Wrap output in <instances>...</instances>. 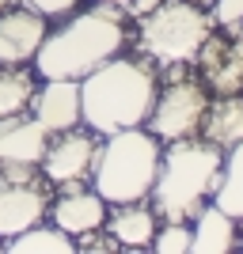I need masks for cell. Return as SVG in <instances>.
<instances>
[{
	"label": "cell",
	"mask_w": 243,
	"mask_h": 254,
	"mask_svg": "<svg viewBox=\"0 0 243 254\" xmlns=\"http://www.w3.org/2000/svg\"><path fill=\"white\" fill-rule=\"evenodd\" d=\"M205 106H209V91L201 80L194 76H179L171 80L163 91H156V103L148 110V133L156 140H186L198 137L201 118H205Z\"/></svg>",
	"instance_id": "cell-6"
},
{
	"label": "cell",
	"mask_w": 243,
	"mask_h": 254,
	"mask_svg": "<svg viewBox=\"0 0 243 254\" xmlns=\"http://www.w3.org/2000/svg\"><path fill=\"white\" fill-rule=\"evenodd\" d=\"M156 103V68L137 57H110L80 76V122L106 137L118 129L145 126Z\"/></svg>",
	"instance_id": "cell-2"
},
{
	"label": "cell",
	"mask_w": 243,
	"mask_h": 254,
	"mask_svg": "<svg viewBox=\"0 0 243 254\" xmlns=\"http://www.w3.org/2000/svg\"><path fill=\"white\" fill-rule=\"evenodd\" d=\"M152 251L156 254H186L190 251V224L186 220H163L152 235Z\"/></svg>",
	"instance_id": "cell-20"
},
{
	"label": "cell",
	"mask_w": 243,
	"mask_h": 254,
	"mask_svg": "<svg viewBox=\"0 0 243 254\" xmlns=\"http://www.w3.org/2000/svg\"><path fill=\"white\" fill-rule=\"evenodd\" d=\"M99 4H118V8H126L129 0H99Z\"/></svg>",
	"instance_id": "cell-24"
},
{
	"label": "cell",
	"mask_w": 243,
	"mask_h": 254,
	"mask_svg": "<svg viewBox=\"0 0 243 254\" xmlns=\"http://www.w3.org/2000/svg\"><path fill=\"white\" fill-rule=\"evenodd\" d=\"M224 152L209 140L186 137L171 140L167 152H160V171L152 182V209L160 220H194V212L213 197L221 182Z\"/></svg>",
	"instance_id": "cell-3"
},
{
	"label": "cell",
	"mask_w": 243,
	"mask_h": 254,
	"mask_svg": "<svg viewBox=\"0 0 243 254\" xmlns=\"http://www.w3.org/2000/svg\"><path fill=\"white\" fill-rule=\"evenodd\" d=\"M19 4L38 11V15H46V19H65V15H73L80 8V0H19Z\"/></svg>",
	"instance_id": "cell-21"
},
{
	"label": "cell",
	"mask_w": 243,
	"mask_h": 254,
	"mask_svg": "<svg viewBox=\"0 0 243 254\" xmlns=\"http://www.w3.org/2000/svg\"><path fill=\"white\" fill-rule=\"evenodd\" d=\"M240 247H243V239H240Z\"/></svg>",
	"instance_id": "cell-27"
},
{
	"label": "cell",
	"mask_w": 243,
	"mask_h": 254,
	"mask_svg": "<svg viewBox=\"0 0 243 254\" xmlns=\"http://www.w3.org/2000/svg\"><path fill=\"white\" fill-rule=\"evenodd\" d=\"M217 19L205 0H160L152 11L137 15V42L160 68H179L198 57Z\"/></svg>",
	"instance_id": "cell-5"
},
{
	"label": "cell",
	"mask_w": 243,
	"mask_h": 254,
	"mask_svg": "<svg viewBox=\"0 0 243 254\" xmlns=\"http://www.w3.org/2000/svg\"><path fill=\"white\" fill-rule=\"evenodd\" d=\"M126 46V8L118 4H95L73 19L46 31L42 46L34 53V68L42 80H80L103 61L118 57Z\"/></svg>",
	"instance_id": "cell-1"
},
{
	"label": "cell",
	"mask_w": 243,
	"mask_h": 254,
	"mask_svg": "<svg viewBox=\"0 0 243 254\" xmlns=\"http://www.w3.org/2000/svg\"><path fill=\"white\" fill-rule=\"evenodd\" d=\"M198 72H201V84L209 95H236L243 91V27L236 31H217L201 42L198 50Z\"/></svg>",
	"instance_id": "cell-7"
},
{
	"label": "cell",
	"mask_w": 243,
	"mask_h": 254,
	"mask_svg": "<svg viewBox=\"0 0 243 254\" xmlns=\"http://www.w3.org/2000/svg\"><path fill=\"white\" fill-rule=\"evenodd\" d=\"M31 110L50 133L80 126V80H46L34 91Z\"/></svg>",
	"instance_id": "cell-13"
},
{
	"label": "cell",
	"mask_w": 243,
	"mask_h": 254,
	"mask_svg": "<svg viewBox=\"0 0 243 254\" xmlns=\"http://www.w3.org/2000/svg\"><path fill=\"white\" fill-rule=\"evenodd\" d=\"M46 15L31 8H8L0 11V64H27L46 38Z\"/></svg>",
	"instance_id": "cell-10"
},
{
	"label": "cell",
	"mask_w": 243,
	"mask_h": 254,
	"mask_svg": "<svg viewBox=\"0 0 243 254\" xmlns=\"http://www.w3.org/2000/svg\"><path fill=\"white\" fill-rule=\"evenodd\" d=\"M198 133H201V140L217 144L221 152L236 148V144L243 140V95H240V91H236V95H217V99H209Z\"/></svg>",
	"instance_id": "cell-16"
},
{
	"label": "cell",
	"mask_w": 243,
	"mask_h": 254,
	"mask_svg": "<svg viewBox=\"0 0 243 254\" xmlns=\"http://www.w3.org/2000/svg\"><path fill=\"white\" fill-rule=\"evenodd\" d=\"M0 251H4V239H0Z\"/></svg>",
	"instance_id": "cell-26"
},
{
	"label": "cell",
	"mask_w": 243,
	"mask_h": 254,
	"mask_svg": "<svg viewBox=\"0 0 243 254\" xmlns=\"http://www.w3.org/2000/svg\"><path fill=\"white\" fill-rule=\"evenodd\" d=\"M160 171V140L148 129H118L106 133V140L95 152L91 182L95 193L106 205H126V201H145Z\"/></svg>",
	"instance_id": "cell-4"
},
{
	"label": "cell",
	"mask_w": 243,
	"mask_h": 254,
	"mask_svg": "<svg viewBox=\"0 0 243 254\" xmlns=\"http://www.w3.org/2000/svg\"><path fill=\"white\" fill-rule=\"evenodd\" d=\"M213 205L224 209L228 216H236V220H243V140L224 152V167H221V182L213 190Z\"/></svg>",
	"instance_id": "cell-17"
},
{
	"label": "cell",
	"mask_w": 243,
	"mask_h": 254,
	"mask_svg": "<svg viewBox=\"0 0 243 254\" xmlns=\"http://www.w3.org/2000/svg\"><path fill=\"white\" fill-rule=\"evenodd\" d=\"M11 4H15V0H0V11H8V8H11Z\"/></svg>",
	"instance_id": "cell-25"
},
{
	"label": "cell",
	"mask_w": 243,
	"mask_h": 254,
	"mask_svg": "<svg viewBox=\"0 0 243 254\" xmlns=\"http://www.w3.org/2000/svg\"><path fill=\"white\" fill-rule=\"evenodd\" d=\"M50 212L42 190H34L31 182H0V235H19L34 224H42Z\"/></svg>",
	"instance_id": "cell-12"
},
{
	"label": "cell",
	"mask_w": 243,
	"mask_h": 254,
	"mask_svg": "<svg viewBox=\"0 0 243 254\" xmlns=\"http://www.w3.org/2000/svg\"><path fill=\"white\" fill-rule=\"evenodd\" d=\"M160 0H129L126 4V15H145V11H152Z\"/></svg>",
	"instance_id": "cell-23"
},
{
	"label": "cell",
	"mask_w": 243,
	"mask_h": 254,
	"mask_svg": "<svg viewBox=\"0 0 243 254\" xmlns=\"http://www.w3.org/2000/svg\"><path fill=\"white\" fill-rule=\"evenodd\" d=\"M50 144V129L38 118L11 114L0 118V167H38Z\"/></svg>",
	"instance_id": "cell-9"
},
{
	"label": "cell",
	"mask_w": 243,
	"mask_h": 254,
	"mask_svg": "<svg viewBox=\"0 0 243 254\" xmlns=\"http://www.w3.org/2000/svg\"><path fill=\"white\" fill-rule=\"evenodd\" d=\"M50 216L61 232L84 235V232H95V228L106 224V201L95 190H84V186L76 182V186H65V190L57 193V201L50 205Z\"/></svg>",
	"instance_id": "cell-11"
},
{
	"label": "cell",
	"mask_w": 243,
	"mask_h": 254,
	"mask_svg": "<svg viewBox=\"0 0 243 254\" xmlns=\"http://www.w3.org/2000/svg\"><path fill=\"white\" fill-rule=\"evenodd\" d=\"M95 152L99 140L91 129H61V133H50V144H46L42 156V175L53 186H76V182L91 179V167H95Z\"/></svg>",
	"instance_id": "cell-8"
},
{
	"label": "cell",
	"mask_w": 243,
	"mask_h": 254,
	"mask_svg": "<svg viewBox=\"0 0 243 254\" xmlns=\"http://www.w3.org/2000/svg\"><path fill=\"white\" fill-rule=\"evenodd\" d=\"M240 247V220L217 205H201L190 220V251L194 254H232Z\"/></svg>",
	"instance_id": "cell-14"
},
{
	"label": "cell",
	"mask_w": 243,
	"mask_h": 254,
	"mask_svg": "<svg viewBox=\"0 0 243 254\" xmlns=\"http://www.w3.org/2000/svg\"><path fill=\"white\" fill-rule=\"evenodd\" d=\"M4 251H11V254H73L76 239L69 232H61L57 224H53V228L34 224V228H27V232L11 235Z\"/></svg>",
	"instance_id": "cell-18"
},
{
	"label": "cell",
	"mask_w": 243,
	"mask_h": 254,
	"mask_svg": "<svg viewBox=\"0 0 243 254\" xmlns=\"http://www.w3.org/2000/svg\"><path fill=\"white\" fill-rule=\"evenodd\" d=\"M213 19H217V27H224V31L243 27V0H217V4H213Z\"/></svg>",
	"instance_id": "cell-22"
},
{
	"label": "cell",
	"mask_w": 243,
	"mask_h": 254,
	"mask_svg": "<svg viewBox=\"0 0 243 254\" xmlns=\"http://www.w3.org/2000/svg\"><path fill=\"white\" fill-rule=\"evenodd\" d=\"M103 228L114 235L118 247H126V251H145V247H152L160 216H156V209H148V205H141V201H126V205H118L114 212H106Z\"/></svg>",
	"instance_id": "cell-15"
},
{
	"label": "cell",
	"mask_w": 243,
	"mask_h": 254,
	"mask_svg": "<svg viewBox=\"0 0 243 254\" xmlns=\"http://www.w3.org/2000/svg\"><path fill=\"white\" fill-rule=\"evenodd\" d=\"M34 99V76L19 64H0V118L23 114Z\"/></svg>",
	"instance_id": "cell-19"
}]
</instances>
